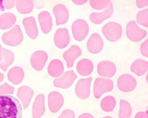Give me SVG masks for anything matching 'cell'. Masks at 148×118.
Instances as JSON below:
<instances>
[{
	"mask_svg": "<svg viewBox=\"0 0 148 118\" xmlns=\"http://www.w3.org/2000/svg\"><path fill=\"white\" fill-rule=\"evenodd\" d=\"M22 106L11 95L0 96V118H21Z\"/></svg>",
	"mask_w": 148,
	"mask_h": 118,
	"instance_id": "cell-1",
	"label": "cell"
},
{
	"mask_svg": "<svg viewBox=\"0 0 148 118\" xmlns=\"http://www.w3.org/2000/svg\"><path fill=\"white\" fill-rule=\"evenodd\" d=\"M3 41L10 46H16L23 41V33L21 27L16 25L11 31H8L3 35Z\"/></svg>",
	"mask_w": 148,
	"mask_h": 118,
	"instance_id": "cell-2",
	"label": "cell"
},
{
	"mask_svg": "<svg viewBox=\"0 0 148 118\" xmlns=\"http://www.w3.org/2000/svg\"><path fill=\"white\" fill-rule=\"evenodd\" d=\"M102 31L105 37L111 41H116L121 37L122 27L117 23H108L103 26Z\"/></svg>",
	"mask_w": 148,
	"mask_h": 118,
	"instance_id": "cell-3",
	"label": "cell"
},
{
	"mask_svg": "<svg viewBox=\"0 0 148 118\" xmlns=\"http://www.w3.org/2000/svg\"><path fill=\"white\" fill-rule=\"evenodd\" d=\"M113 89V82L107 79H97L94 85V95L96 98L101 96L103 93L109 92Z\"/></svg>",
	"mask_w": 148,
	"mask_h": 118,
	"instance_id": "cell-4",
	"label": "cell"
},
{
	"mask_svg": "<svg viewBox=\"0 0 148 118\" xmlns=\"http://www.w3.org/2000/svg\"><path fill=\"white\" fill-rule=\"evenodd\" d=\"M72 31H73L74 38L77 41H83L87 37L89 27L84 20H77L73 24Z\"/></svg>",
	"mask_w": 148,
	"mask_h": 118,
	"instance_id": "cell-5",
	"label": "cell"
},
{
	"mask_svg": "<svg viewBox=\"0 0 148 118\" xmlns=\"http://www.w3.org/2000/svg\"><path fill=\"white\" fill-rule=\"evenodd\" d=\"M126 33L129 38L133 41H139L147 35V32L138 27L134 21H130L126 26Z\"/></svg>",
	"mask_w": 148,
	"mask_h": 118,
	"instance_id": "cell-6",
	"label": "cell"
},
{
	"mask_svg": "<svg viewBox=\"0 0 148 118\" xmlns=\"http://www.w3.org/2000/svg\"><path fill=\"white\" fill-rule=\"evenodd\" d=\"M136 85V81L130 75H123L119 78L118 86L123 92H130L135 89Z\"/></svg>",
	"mask_w": 148,
	"mask_h": 118,
	"instance_id": "cell-7",
	"label": "cell"
},
{
	"mask_svg": "<svg viewBox=\"0 0 148 118\" xmlns=\"http://www.w3.org/2000/svg\"><path fill=\"white\" fill-rule=\"evenodd\" d=\"M91 78L83 79L78 82L76 85V94L80 99H86L90 96Z\"/></svg>",
	"mask_w": 148,
	"mask_h": 118,
	"instance_id": "cell-8",
	"label": "cell"
},
{
	"mask_svg": "<svg viewBox=\"0 0 148 118\" xmlns=\"http://www.w3.org/2000/svg\"><path fill=\"white\" fill-rule=\"evenodd\" d=\"M76 79H77V75H75L73 71L66 72L62 77L57 79L54 81V85L59 88L67 89L71 86Z\"/></svg>",
	"mask_w": 148,
	"mask_h": 118,
	"instance_id": "cell-9",
	"label": "cell"
},
{
	"mask_svg": "<svg viewBox=\"0 0 148 118\" xmlns=\"http://www.w3.org/2000/svg\"><path fill=\"white\" fill-rule=\"evenodd\" d=\"M70 38H69V31L66 28L59 29L55 34L54 41L55 44L59 48H64L66 47L69 43Z\"/></svg>",
	"mask_w": 148,
	"mask_h": 118,
	"instance_id": "cell-10",
	"label": "cell"
},
{
	"mask_svg": "<svg viewBox=\"0 0 148 118\" xmlns=\"http://www.w3.org/2000/svg\"><path fill=\"white\" fill-rule=\"evenodd\" d=\"M47 59H48V56L45 52H41V51L36 52L31 56V65L37 71H41L45 66Z\"/></svg>",
	"mask_w": 148,
	"mask_h": 118,
	"instance_id": "cell-11",
	"label": "cell"
},
{
	"mask_svg": "<svg viewBox=\"0 0 148 118\" xmlns=\"http://www.w3.org/2000/svg\"><path fill=\"white\" fill-rule=\"evenodd\" d=\"M63 102V97L59 92H51L49 95V107L52 113L59 111Z\"/></svg>",
	"mask_w": 148,
	"mask_h": 118,
	"instance_id": "cell-12",
	"label": "cell"
},
{
	"mask_svg": "<svg viewBox=\"0 0 148 118\" xmlns=\"http://www.w3.org/2000/svg\"><path fill=\"white\" fill-rule=\"evenodd\" d=\"M103 41L99 34L94 33L87 42V49L92 54H97L102 50Z\"/></svg>",
	"mask_w": 148,
	"mask_h": 118,
	"instance_id": "cell-13",
	"label": "cell"
},
{
	"mask_svg": "<svg viewBox=\"0 0 148 118\" xmlns=\"http://www.w3.org/2000/svg\"><path fill=\"white\" fill-rule=\"evenodd\" d=\"M53 13L56 16V25L66 23L69 19V12L64 5H57L53 9Z\"/></svg>",
	"mask_w": 148,
	"mask_h": 118,
	"instance_id": "cell-14",
	"label": "cell"
},
{
	"mask_svg": "<svg viewBox=\"0 0 148 118\" xmlns=\"http://www.w3.org/2000/svg\"><path fill=\"white\" fill-rule=\"evenodd\" d=\"M17 96L22 102L23 107L26 109V108L28 107L31 99L33 97L34 91L31 88L28 87V86H26V85L21 86L18 90Z\"/></svg>",
	"mask_w": 148,
	"mask_h": 118,
	"instance_id": "cell-15",
	"label": "cell"
},
{
	"mask_svg": "<svg viewBox=\"0 0 148 118\" xmlns=\"http://www.w3.org/2000/svg\"><path fill=\"white\" fill-rule=\"evenodd\" d=\"M97 72L101 76L112 77L116 72V68L112 62H101L97 66Z\"/></svg>",
	"mask_w": 148,
	"mask_h": 118,
	"instance_id": "cell-16",
	"label": "cell"
},
{
	"mask_svg": "<svg viewBox=\"0 0 148 118\" xmlns=\"http://www.w3.org/2000/svg\"><path fill=\"white\" fill-rule=\"evenodd\" d=\"M45 97L44 95L40 94L36 97L33 104L32 112L34 118H40L45 113Z\"/></svg>",
	"mask_w": 148,
	"mask_h": 118,
	"instance_id": "cell-17",
	"label": "cell"
},
{
	"mask_svg": "<svg viewBox=\"0 0 148 118\" xmlns=\"http://www.w3.org/2000/svg\"><path fill=\"white\" fill-rule=\"evenodd\" d=\"M23 23L27 35L31 38L35 39L38 37V28H37V25H36L34 18L32 17V16L27 17V18L23 19Z\"/></svg>",
	"mask_w": 148,
	"mask_h": 118,
	"instance_id": "cell-18",
	"label": "cell"
},
{
	"mask_svg": "<svg viewBox=\"0 0 148 118\" xmlns=\"http://www.w3.org/2000/svg\"><path fill=\"white\" fill-rule=\"evenodd\" d=\"M80 54H81V50L78 46H72L68 51L65 52L63 58L66 62L67 66L69 68L73 67L75 59H77Z\"/></svg>",
	"mask_w": 148,
	"mask_h": 118,
	"instance_id": "cell-19",
	"label": "cell"
},
{
	"mask_svg": "<svg viewBox=\"0 0 148 118\" xmlns=\"http://www.w3.org/2000/svg\"><path fill=\"white\" fill-rule=\"evenodd\" d=\"M113 13V5L112 3H110V5L107 7V9H105L104 12L100 13H93L90 14V20L95 23H101V22L107 20L109 17H111V16L112 15Z\"/></svg>",
	"mask_w": 148,
	"mask_h": 118,
	"instance_id": "cell-20",
	"label": "cell"
},
{
	"mask_svg": "<svg viewBox=\"0 0 148 118\" xmlns=\"http://www.w3.org/2000/svg\"><path fill=\"white\" fill-rule=\"evenodd\" d=\"M38 20L43 33H49V31L51 30V26H52V20H51L50 14L46 11L41 12V13H39Z\"/></svg>",
	"mask_w": 148,
	"mask_h": 118,
	"instance_id": "cell-21",
	"label": "cell"
},
{
	"mask_svg": "<svg viewBox=\"0 0 148 118\" xmlns=\"http://www.w3.org/2000/svg\"><path fill=\"white\" fill-rule=\"evenodd\" d=\"M24 77V73L23 69L20 67H14L8 73V79L13 84L21 83Z\"/></svg>",
	"mask_w": 148,
	"mask_h": 118,
	"instance_id": "cell-22",
	"label": "cell"
},
{
	"mask_svg": "<svg viewBox=\"0 0 148 118\" xmlns=\"http://www.w3.org/2000/svg\"><path fill=\"white\" fill-rule=\"evenodd\" d=\"M77 68L79 74L81 75H84V76H86V75H88L91 73L93 68H94V66H93V63L90 60L83 59L78 62Z\"/></svg>",
	"mask_w": 148,
	"mask_h": 118,
	"instance_id": "cell-23",
	"label": "cell"
},
{
	"mask_svg": "<svg viewBox=\"0 0 148 118\" xmlns=\"http://www.w3.org/2000/svg\"><path fill=\"white\" fill-rule=\"evenodd\" d=\"M16 22V16L13 13H6L0 16V28L6 30L13 26Z\"/></svg>",
	"mask_w": 148,
	"mask_h": 118,
	"instance_id": "cell-24",
	"label": "cell"
},
{
	"mask_svg": "<svg viewBox=\"0 0 148 118\" xmlns=\"http://www.w3.org/2000/svg\"><path fill=\"white\" fill-rule=\"evenodd\" d=\"M63 70L64 68L62 63L59 60H53L49 64L48 72L51 76L58 77L62 74Z\"/></svg>",
	"mask_w": 148,
	"mask_h": 118,
	"instance_id": "cell-25",
	"label": "cell"
},
{
	"mask_svg": "<svg viewBox=\"0 0 148 118\" xmlns=\"http://www.w3.org/2000/svg\"><path fill=\"white\" fill-rule=\"evenodd\" d=\"M16 6L18 11L22 14L31 13L34 7V2L32 0H18L16 2Z\"/></svg>",
	"mask_w": 148,
	"mask_h": 118,
	"instance_id": "cell-26",
	"label": "cell"
},
{
	"mask_svg": "<svg viewBox=\"0 0 148 118\" xmlns=\"http://www.w3.org/2000/svg\"><path fill=\"white\" fill-rule=\"evenodd\" d=\"M147 62L139 59V60L135 61L133 63V64L131 65V70H132V72H134L137 75H142L147 72Z\"/></svg>",
	"mask_w": 148,
	"mask_h": 118,
	"instance_id": "cell-27",
	"label": "cell"
},
{
	"mask_svg": "<svg viewBox=\"0 0 148 118\" xmlns=\"http://www.w3.org/2000/svg\"><path fill=\"white\" fill-rule=\"evenodd\" d=\"M3 61L0 63V68L3 71H6L7 68L14 61V55L10 51H9L7 49L3 48Z\"/></svg>",
	"mask_w": 148,
	"mask_h": 118,
	"instance_id": "cell-28",
	"label": "cell"
},
{
	"mask_svg": "<svg viewBox=\"0 0 148 118\" xmlns=\"http://www.w3.org/2000/svg\"><path fill=\"white\" fill-rule=\"evenodd\" d=\"M132 109L130 103L122 100L120 101L119 118H130Z\"/></svg>",
	"mask_w": 148,
	"mask_h": 118,
	"instance_id": "cell-29",
	"label": "cell"
},
{
	"mask_svg": "<svg viewBox=\"0 0 148 118\" xmlns=\"http://www.w3.org/2000/svg\"><path fill=\"white\" fill-rule=\"evenodd\" d=\"M115 103L116 102H115V98L109 96H106L101 100V106L102 108L103 111H106V112H110L115 108Z\"/></svg>",
	"mask_w": 148,
	"mask_h": 118,
	"instance_id": "cell-30",
	"label": "cell"
},
{
	"mask_svg": "<svg viewBox=\"0 0 148 118\" xmlns=\"http://www.w3.org/2000/svg\"><path fill=\"white\" fill-rule=\"evenodd\" d=\"M109 0H91L90 1V5L93 8H95L96 9H101L104 8L108 7L110 5Z\"/></svg>",
	"mask_w": 148,
	"mask_h": 118,
	"instance_id": "cell-31",
	"label": "cell"
},
{
	"mask_svg": "<svg viewBox=\"0 0 148 118\" xmlns=\"http://www.w3.org/2000/svg\"><path fill=\"white\" fill-rule=\"evenodd\" d=\"M147 14L148 9H144V10L143 11H140V12L137 14L138 23H140V24H141L142 26H146V27L148 26Z\"/></svg>",
	"mask_w": 148,
	"mask_h": 118,
	"instance_id": "cell-32",
	"label": "cell"
},
{
	"mask_svg": "<svg viewBox=\"0 0 148 118\" xmlns=\"http://www.w3.org/2000/svg\"><path fill=\"white\" fill-rule=\"evenodd\" d=\"M13 92H14V88L7 83H4L0 86V96L5 95L6 93H13Z\"/></svg>",
	"mask_w": 148,
	"mask_h": 118,
	"instance_id": "cell-33",
	"label": "cell"
},
{
	"mask_svg": "<svg viewBox=\"0 0 148 118\" xmlns=\"http://www.w3.org/2000/svg\"><path fill=\"white\" fill-rule=\"evenodd\" d=\"M75 113L70 110H66L62 112L61 115L59 116V118H74Z\"/></svg>",
	"mask_w": 148,
	"mask_h": 118,
	"instance_id": "cell-34",
	"label": "cell"
},
{
	"mask_svg": "<svg viewBox=\"0 0 148 118\" xmlns=\"http://www.w3.org/2000/svg\"><path fill=\"white\" fill-rule=\"evenodd\" d=\"M147 43L148 41L147 40L142 44L141 45V47H140V50H141V53L143 54V56L145 57H147L148 56V51H147Z\"/></svg>",
	"mask_w": 148,
	"mask_h": 118,
	"instance_id": "cell-35",
	"label": "cell"
},
{
	"mask_svg": "<svg viewBox=\"0 0 148 118\" xmlns=\"http://www.w3.org/2000/svg\"><path fill=\"white\" fill-rule=\"evenodd\" d=\"M16 4L15 1L10 0V1H4L3 2V5L4 9H11Z\"/></svg>",
	"mask_w": 148,
	"mask_h": 118,
	"instance_id": "cell-36",
	"label": "cell"
},
{
	"mask_svg": "<svg viewBox=\"0 0 148 118\" xmlns=\"http://www.w3.org/2000/svg\"><path fill=\"white\" fill-rule=\"evenodd\" d=\"M136 4L139 8H142L144 5H147L148 4L147 1H140V0H138L136 1Z\"/></svg>",
	"mask_w": 148,
	"mask_h": 118,
	"instance_id": "cell-37",
	"label": "cell"
},
{
	"mask_svg": "<svg viewBox=\"0 0 148 118\" xmlns=\"http://www.w3.org/2000/svg\"><path fill=\"white\" fill-rule=\"evenodd\" d=\"M135 118H147V113L144 112H140L136 115Z\"/></svg>",
	"mask_w": 148,
	"mask_h": 118,
	"instance_id": "cell-38",
	"label": "cell"
},
{
	"mask_svg": "<svg viewBox=\"0 0 148 118\" xmlns=\"http://www.w3.org/2000/svg\"><path fill=\"white\" fill-rule=\"evenodd\" d=\"M79 118H94L90 114H88V113H84L79 117Z\"/></svg>",
	"mask_w": 148,
	"mask_h": 118,
	"instance_id": "cell-39",
	"label": "cell"
},
{
	"mask_svg": "<svg viewBox=\"0 0 148 118\" xmlns=\"http://www.w3.org/2000/svg\"><path fill=\"white\" fill-rule=\"evenodd\" d=\"M3 51L2 47L0 45V62H2L3 61Z\"/></svg>",
	"mask_w": 148,
	"mask_h": 118,
	"instance_id": "cell-40",
	"label": "cell"
},
{
	"mask_svg": "<svg viewBox=\"0 0 148 118\" xmlns=\"http://www.w3.org/2000/svg\"><path fill=\"white\" fill-rule=\"evenodd\" d=\"M74 3H76V4H79V5H80V4H84V3H85L87 1H77V0H73V1Z\"/></svg>",
	"mask_w": 148,
	"mask_h": 118,
	"instance_id": "cell-41",
	"label": "cell"
},
{
	"mask_svg": "<svg viewBox=\"0 0 148 118\" xmlns=\"http://www.w3.org/2000/svg\"><path fill=\"white\" fill-rule=\"evenodd\" d=\"M3 79H4V75H3L2 74L1 72H0V82L3 81Z\"/></svg>",
	"mask_w": 148,
	"mask_h": 118,
	"instance_id": "cell-42",
	"label": "cell"
},
{
	"mask_svg": "<svg viewBox=\"0 0 148 118\" xmlns=\"http://www.w3.org/2000/svg\"><path fill=\"white\" fill-rule=\"evenodd\" d=\"M0 9H1V10H3V9H4V8H3V2H1V1H0Z\"/></svg>",
	"mask_w": 148,
	"mask_h": 118,
	"instance_id": "cell-43",
	"label": "cell"
},
{
	"mask_svg": "<svg viewBox=\"0 0 148 118\" xmlns=\"http://www.w3.org/2000/svg\"><path fill=\"white\" fill-rule=\"evenodd\" d=\"M104 118H112V117H105Z\"/></svg>",
	"mask_w": 148,
	"mask_h": 118,
	"instance_id": "cell-44",
	"label": "cell"
}]
</instances>
